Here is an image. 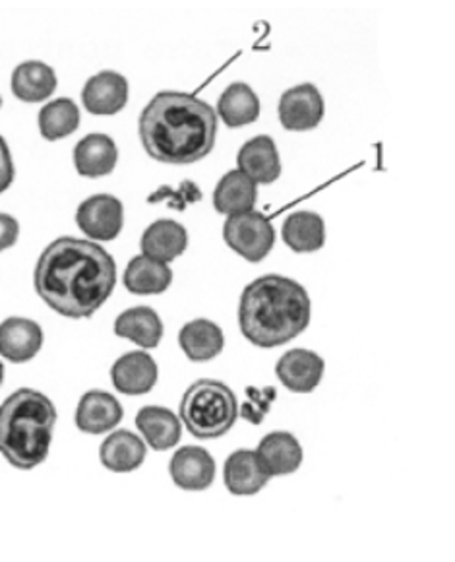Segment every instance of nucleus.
Segmentation results:
<instances>
[{"label":"nucleus","instance_id":"f257e3e1","mask_svg":"<svg viewBox=\"0 0 455 562\" xmlns=\"http://www.w3.org/2000/svg\"><path fill=\"white\" fill-rule=\"evenodd\" d=\"M34 285L57 315L91 318L115 291V258L95 240L60 237L37 260Z\"/></svg>","mask_w":455,"mask_h":562},{"label":"nucleus","instance_id":"f03ea898","mask_svg":"<svg viewBox=\"0 0 455 562\" xmlns=\"http://www.w3.org/2000/svg\"><path fill=\"white\" fill-rule=\"evenodd\" d=\"M138 133L149 158L167 166H191L216 146V109L192 93L159 91L141 111Z\"/></svg>","mask_w":455,"mask_h":562},{"label":"nucleus","instance_id":"7ed1b4c3","mask_svg":"<svg viewBox=\"0 0 455 562\" xmlns=\"http://www.w3.org/2000/svg\"><path fill=\"white\" fill-rule=\"evenodd\" d=\"M312 303L298 281L268 273L250 281L240 295L239 326L257 348L272 349L307 330Z\"/></svg>","mask_w":455,"mask_h":562},{"label":"nucleus","instance_id":"20e7f679","mask_svg":"<svg viewBox=\"0 0 455 562\" xmlns=\"http://www.w3.org/2000/svg\"><path fill=\"white\" fill-rule=\"evenodd\" d=\"M57 407L32 389H20L0 405V454L16 470H34L49 456Z\"/></svg>","mask_w":455,"mask_h":562},{"label":"nucleus","instance_id":"39448f33","mask_svg":"<svg viewBox=\"0 0 455 562\" xmlns=\"http://www.w3.org/2000/svg\"><path fill=\"white\" fill-rule=\"evenodd\" d=\"M179 414L194 439H219L237 422L239 404L227 384L214 379H202L184 392Z\"/></svg>","mask_w":455,"mask_h":562},{"label":"nucleus","instance_id":"423d86ee","mask_svg":"<svg viewBox=\"0 0 455 562\" xmlns=\"http://www.w3.org/2000/svg\"><path fill=\"white\" fill-rule=\"evenodd\" d=\"M227 247L249 262H262L275 245V229L262 212L229 215L224 225Z\"/></svg>","mask_w":455,"mask_h":562},{"label":"nucleus","instance_id":"0eeeda50","mask_svg":"<svg viewBox=\"0 0 455 562\" xmlns=\"http://www.w3.org/2000/svg\"><path fill=\"white\" fill-rule=\"evenodd\" d=\"M76 224L91 240H115L125 225V207L113 194H93L78 207Z\"/></svg>","mask_w":455,"mask_h":562},{"label":"nucleus","instance_id":"6e6552de","mask_svg":"<svg viewBox=\"0 0 455 562\" xmlns=\"http://www.w3.org/2000/svg\"><path fill=\"white\" fill-rule=\"evenodd\" d=\"M280 123L289 133L315 131L322 123L323 98L315 83H300L285 91L280 100Z\"/></svg>","mask_w":455,"mask_h":562},{"label":"nucleus","instance_id":"1a4fd4ad","mask_svg":"<svg viewBox=\"0 0 455 562\" xmlns=\"http://www.w3.org/2000/svg\"><path fill=\"white\" fill-rule=\"evenodd\" d=\"M125 409L113 394L105 390L86 392L76 407L75 423L86 435H103L123 422Z\"/></svg>","mask_w":455,"mask_h":562},{"label":"nucleus","instance_id":"9d476101","mask_svg":"<svg viewBox=\"0 0 455 562\" xmlns=\"http://www.w3.org/2000/svg\"><path fill=\"white\" fill-rule=\"evenodd\" d=\"M322 357L310 349H291L275 364V374L285 389L295 394H310L322 382Z\"/></svg>","mask_w":455,"mask_h":562},{"label":"nucleus","instance_id":"9b49d317","mask_svg":"<svg viewBox=\"0 0 455 562\" xmlns=\"http://www.w3.org/2000/svg\"><path fill=\"white\" fill-rule=\"evenodd\" d=\"M174 485L184 491H206L216 480V460L202 447H182L169 463Z\"/></svg>","mask_w":455,"mask_h":562},{"label":"nucleus","instance_id":"f8f14e48","mask_svg":"<svg viewBox=\"0 0 455 562\" xmlns=\"http://www.w3.org/2000/svg\"><path fill=\"white\" fill-rule=\"evenodd\" d=\"M82 103L91 115H116L128 103V80L115 70L91 76L83 86Z\"/></svg>","mask_w":455,"mask_h":562},{"label":"nucleus","instance_id":"ddd939ff","mask_svg":"<svg viewBox=\"0 0 455 562\" xmlns=\"http://www.w3.org/2000/svg\"><path fill=\"white\" fill-rule=\"evenodd\" d=\"M43 348L39 324L22 316H10L0 324V357L10 363H27Z\"/></svg>","mask_w":455,"mask_h":562},{"label":"nucleus","instance_id":"4468645a","mask_svg":"<svg viewBox=\"0 0 455 562\" xmlns=\"http://www.w3.org/2000/svg\"><path fill=\"white\" fill-rule=\"evenodd\" d=\"M158 363L146 351H130L111 367V381L121 394L141 396L158 384Z\"/></svg>","mask_w":455,"mask_h":562},{"label":"nucleus","instance_id":"2eb2a0df","mask_svg":"<svg viewBox=\"0 0 455 562\" xmlns=\"http://www.w3.org/2000/svg\"><path fill=\"white\" fill-rule=\"evenodd\" d=\"M237 167L257 184H272L282 177V159L272 136H254L237 154Z\"/></svg>","mask_w":455,"mask_h":562},{"label":"nucleus","instance_id":"dca6fc26","mask_svg":"<svg viewBox=\"0 0 455 562\" xmlns=\"http://www.w3.org/2000/svg\"><path fill=\"white\" fill-rule=\"evenodd\" d=\"M270 473L258 458L257 450L240 448L232 452L224 468V481L227 491L235 496H252L260 493L270 483Z\"/></svg>","mask_w":455,"mask_h":562},{"label":"nucleus","instance_id":"f3484780","mask_svg":"<svg viewBox=\"0 0 455 562\" xmlns=\"http://www.w3.org/2000/svg\"><path fill=\"white\" fill-rule=\"evenodd\" d=\"M257 454L270 477L291 475L303 463V447L297 437L287 430H273L265 435L258 445Z\"/></svg>","mask_w":455,"mask_h":562},{"label":"nucleus","instance_id":"a211bd4d","mask_svg":"<svg viewBox=\"0 0 455 562\" xmlns=\"http://www.w3.org/2000/svg\"><path fill=\"white\" fill-rule=\"evenodd\" d=\"M118 148L107 134H88L75 148V167L78 175L100 179L115 171Z\"/></svg>","mask_w":455,"mask_h":562},{"label":"nucleus","instance_id":"6ab92c4d","mask_svg":"<svg viewBox=\"0 0 455 562\" xmlns=\"http://www.w3.org/2000/svg\"><path fill=\"white\" fill-rule=\"evenodd\" d=\"M140 247L146 257L167 265L186 252L189 232L174 220H158L141 235Z\"/></svg>","mask_w":455,"mask_h":562},{"label":"nucleus","instance_id":"aec40b11","mask_svg":"<svg viewBox=\"0 0 455 562\" xmlns=\"http://www.w3.org/2000/svg\"><path fill=\"white\" fill-rule=\"evenodd\" d=\"M136 427L146 439L149 447L158 452H166L177 447L181 440V419L167 407L161 405H146L136 415Z\"/></svg>","mask_w":455,"mask_h":562},{"label":"nucleus","instance_id":"412c9836","mask_svg":"<svg viewBox=\"0 0 455 562\" xmlns=\"http://www.w3.org/2000/svg\"><path fill=\"white\" fill-rule=\"evenodd\" d=\"M179 346L192 363H206L224 351V330L207 318H196L182 326L179 331Z\"/></svg>","mask_w":455,"mask_h":562},{"label":"nucleus","instance_id":"4be33fe9","mask_svg":"<svg viewBox=\"0 0 455 562\" xmlns=\"http://www.w3.org/2000/svg\"><path fill=\"white\" fill-rule=\"evenodd\" d=\"M55 70L42 60H25L12 72V93L24 103H42L57 90Z\"/></svg>","mask_w":455,"mask_h":562},{"label":"nucleus","instance_id":"5701e85b","mask_svg":"<svg viewBox=\"0 0 455 562\" xmlns=\"http://www.w3.org/2000/svg\"><path fill=\"white\" fill-rule=\"evenodd\" d=\"M146 442L130 430H116L103 440L100 448L101 463L109 472H136L146 460Z\"/></svg>","mask_w":455,"mask_h":562},{"label":"nucleus","instance_id":"b1692460","mask_svg":"<svg viewBox=\"0 0 455 562\" xmlns=\"http://www.w3.org/2000/svg\"><path fill=\"white\" fill-rule=\"evenodd\" d=\"M115 334L130 339L138 348L153 349L163 338V323L151 306H133L116 316Z\"/></svg>","mask_w":455,"mask_h":562},{"label":"nucleus","instance_id":"393cba45","mask_svg":"<svg viewBox=\"0 0 455 562\" xmlns=\"http://www.w3.org/2000/svg\"><path fill=\"white\" fill-rule=\"evenodd\" d=\"M123 281L134 295H161L171 288L173 272L166 262L140 255L128 262Z\"/></svg>","mask_w":455,"mask_h":562},{"label":"nucleus","instance_id":"a878e982","mask_svg":"<svg viewBox=\"0 0 455 562\" xmlns=\"http://www.w3.org/2000/svg\"><path fill=\"white\" fill-rule=\"evenodd\" d=\"M257 182L250 181L239 169L225 173L214 191V207L217 214L237 215L252 212L257 206Z\"/></svg>","mask_w":455,"mask_h":562},{"label":"nucleus","instance_id":"bb28decb","mask_svg":"<svg viewBox=\"0 0 455 562\" xmlns=\"http://www.w3.org/2000/svg\"><path fill=\"white\" fill-rule=\"evenodd\" d=\"M282 239L291 250L298 255L318 252L326 243V224L322 215L316 212H295L291 214L282 227Z\"/></svg>","mask_w":455,"mask_h":562},{"label":"nucleus","instance_id":"cd10ccee","mask_svg":"<svg viewBox=\"0 0 455 562\" xmlns=\"http://www.w3.org/2000/svg\"><path fill=\"white\" fill-rule=\"evenodd\" d=\"M216 113L229 128H240L257 123L260 116V100L249 83L235 82L221 93Z\"/></svg>","mask_w":455,"mask_h":562},{"label":"nucleus","instance_id":"c85d7f7f","mask_svg":"<svg viewBox=\"0 0 455 562\" xmlns=\"http://www.w3.org/2000/svg\"><path fill=\"white\" fill-rule=\"evenodd\" d=\"M39 133L47 142H57L75 134L80 126V109L75 100L60 98L49 101L39 111Z\"/></svg>","mask_w":455,"mask_h":562},{"label":"nucleus","instance_id":"c756f323","mask_svg":"<svg viewBox=\"0 0 455 562\" xmlns=\"http://www.w3.org/2000/svg\"><path fill=\"white\" fill-rule=\"evenodd\" d=\"M204 199V194L198 189V184L194 181H182L179 189H171V187H159L158 191L149 194V204H159V202H167V206L177 212H184L191 204H196L200 200Z\"/></svg>","mask_w":455,"mask_h":562},{"label":"nucleus","instance_id":"7c9ffc66","mask_svg":"<svg viewBox=\"0 0 455 562\" xmlns=\"http://www.w3.org/2000/svg\"><path fill=\"white\" fill-rule=\"evenodd\" d=\"M244 392H247V402L240 407V417L252 425H260L264 422L265 415L270 414L272 404L277 397V390L273 386H265V389L249 386Z\"/></svg>","mask_w":455,"mask_h":562},{"label":"nucleus","instance_id":"2f4dec72","mask_svg":"<svg viewBox=\"0 0 455 562\" xmlns=\"http://www.w3.org/2000/svg\"><path fill=\"white\" fill-rule=\"evenodd\" d=\"M16 177V167H14V159L10 154L9 144L0 136V194L9 191Z\"/></svg>","mask_w":455,"mask_h":562},{"label":"nucleus","instance_id":"473e14b6","mask_svg":"<svg viewBox=\"0 0 455 562\" xmlns=\"http://www.w3.org/2000/svg\"><path fill=\"white\" fill-rule=\"evenodd\" d=\"M20 237V224L16 217L10 214H0V252L14 247Z\"/></svg>","mask_w":455,"mask_h":562},{"label":"nucleus","instance_id":"72a5a7b5","mask_svg":"<svg viewBox=\"0 0 455 562\" xmlns=\"http://www.w3.org/2000/svg\"><path fill=\"white\" fill-rule=\"evenodd\" d=\"M2 382H4V364L0 363V386H2Z\"/></svg>","mask_w":455,"mask_h":562},{"label":"nucleus","instance_id":"f704fd0d","mask_svg":"<svg viewBox=\"0 0 455 562\" xmlns=\"http://www.w3.org/2000/svg\"><path fill=\"white\" fill-rule=\"evenodd\" d=\"M0 108H2V98H0Z\"/></svg>","mask_w":455,"mask_h":562}]
</instances>
